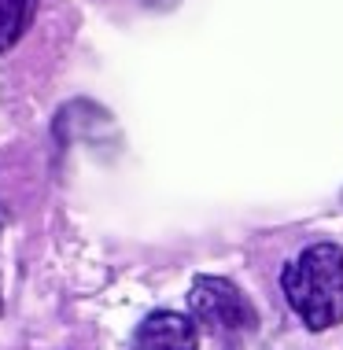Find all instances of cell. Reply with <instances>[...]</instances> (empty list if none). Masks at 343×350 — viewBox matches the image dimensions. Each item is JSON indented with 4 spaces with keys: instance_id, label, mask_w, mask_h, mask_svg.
Segmentation results:
<instances>
[{
    "instance_id": "6da1fadb",
    "label": "cell",
    "mask_w": 343,
    "mask_h": 350,
    "mask_svg": "<svg viewBox=\"0 0 343 350\" xmlns=\"http://www.w3.org/2000/svg\"><path fill=\"white\" fill-rule=\"evenodd\" d=\"M281 284L288 306L310 332H325L343 321V247L336 243L307 247L295 262H288Z\"/></svg>"
},
{
    "instance_id": "7a4b0ae2",
    "label": "cell",
    "mask_w": 343,
    "mask_h": 350,
    "mask_svg": "<svg viewBox=\"0 0 343 350\" xmlns=\"http://www.w3.org/2000/svg\"><path fill=\"white\" fill-rule=\"evenodd\" d=\"M188 306H192V314L207 328L225 332V336L251 332L259 325L255 306L247 302V295L225 277H196L192 291H188Z\"/></svg>"
},
{
    "instance_id": "3957f363",
    "label": "cell",
    "mask_w": 343,
    "mask_h": 350,
    "mask_svg": "<svg viewBox=\"0 0 343 350\" xmlns=\"http://www.w3.org/2000/svg\"><path fill=\"white\" fill-rule=\"evenodd\" d=\"M199 336L192 317L174 314V310H159L140 321V328L133 332L129 350H196Z\"/></svg>"
},
{
    "instance_id": "277c9868",
    "label": "cell",
    "mask_w": 343,
    "mask_h": 350,
    "mask_svg": "<svg viewBox=\"0 0 343 350\" xmlns=\"http://www.w3.org/2000/svg\"><path fill=\"white\" fill-rule=\"evenodd\" d=\"M37 0H0V52L15 49L18 37L30 30Z\"/></svg>"
},
{
    "instance_id": "5b68a950",
    "label": "cell",
    "mask_w": 343,
    "mask_h": 350,
    "mask_svg": "<svg viewBox=\"0 0 343 350\" xmlns=\"http://www.w3.org/2000/svg\"><path fill=\"white\" fill-rule=\"evenodd\" d=\"M4 225H8V211L0 206V229H4Z\"/></svg>"
},
{
    "instance_id": "8992f818",
    "label": "cell",
    "mask_w": 343,
    "mask_h": 350,
    "mask_svg": "<svg viewBox=\"0 0 343 350\" xmlns=\"http://www.w3.org/2000/svg\"><path fill=\"white\" fill-rule=\"evenodd\" d=\"M148 4H159V0H148ZM163 4H170V0H163Z\"/></svg>"
},
{
    "instance_id": "52a82bcc",
    "label": "cell",
    "mask_w": 343,
    "mask_h": 350,
    "mask_svg": "<svg viewBox=\"0 0 343 350\" xmlns=\"http://www.w3.org/2000/svg\"><path fill=\"white\" fill-rule=\"evenodd\" d=\"M0 310H4V302H0Z\"/></svg>"
}]
</instances>
